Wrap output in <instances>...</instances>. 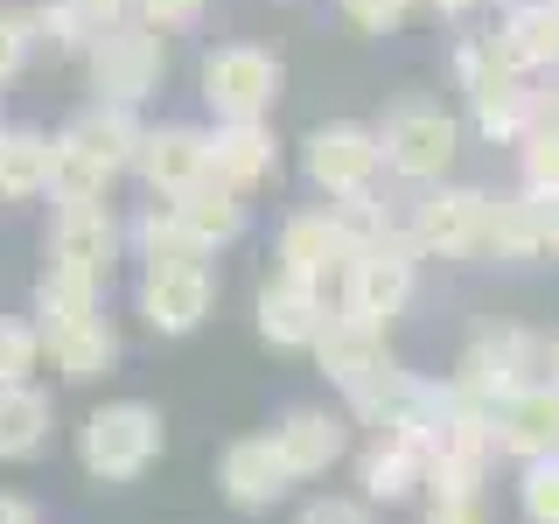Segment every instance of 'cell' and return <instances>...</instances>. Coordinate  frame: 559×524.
Segmentation results:
<instances>
[{
	"mask_svg": "<svg viewBox=\"0 0 559 524\" xmlns=\"http://www.w3.org/2000/svg\"><path fill=\"white\" fill-rule=\"evenodd\" d=\"M162 441H168V427L147 398H112V406H98L78 427V462L92 483H140L162 462Z\"/></svg>",
	"mask_w": 559,
	"mask_h": 524,
	"instance_id": "obj_1",
	"label": "cell"
},
{
	"mask_svg": "<svg viewBox=\"0 0 559 524\" xmlns=\"http://www.w3.org/2000/svg\"><path fill=\"white\" fill-rule=\"evenodd\" d=\"M336 294H343L336 308L364 314V322H378V329H392L399 314L413 308V294H419V252H413V238H406V231L364 238L357 252L343 259Z\"/></svg>",
	"mask_w": 559,
	"mask_h": 524,
	"instance_id": "obj_2",
	"label": "cell"
},
{
	"mask_svg": "<svg viewBox=\"0 0 559 524\" xmlns=\"http://www.w3.org/2000/svg\"><path fill=\"white\" fill-rule=\"evenodd\" d=\"M371 133H378L384 175H399V182H413V189L441 182L448 162H454V147H462V127H454L441 105H427V98H399Z\"/></svg>",
	"mask_w": 559,
	"mask_h": 524,
	"instance_id": "obj_3",
	"label": "cell"
},
{
	"mask_svg": "<svg viewBox=\"0 0 559 524\" xmlns=\"http://www.w3.org/2000/svg\"><path fill=\"white\" fill-rule=\"evenodd\" d=\"M84 63H92V92L105 105H140V98L162 92V78H168V43L147 22L127 14V22H112V28L92 35Z\"/></svg>",
	"mask_w": 559,
	"mask_h": 524,
	"instance_id": "obj_4",
	"label": "cell"
},
{
	"mask_svg": "<svg viewBox=\"0 0 559 524\" xmlns=\"http://www.w3.org/2000/svg\"><path fill=\"white\" fill-rule=\"evenodd\" d=\"M483 217L489 196L468 182H419L406 203V238L419 259H483Z\"/></svg>",
	"mask_w": 559,
	"mask_h": 524,
	"instance_id": "obj_5",
	"label": "cell"
},
{
	"mask_svg": "<svg viewBox=\"0 0 559 524\" xmlns=\"http://www.w3.org/2000/svg\"><path fill=\"white\" fill-rule=\"evenodd\" d=\"M280 84H287V70L259 43H224L203 57V105L217 112V127L224 119H266L280 105Z\"/></svg>",
	"mask_w": 559,
	"mask_h": 524,
	"instance_id": "obj_6",
	"label": "cell"
},
{
	"mask_svg": "<svg viewBox=\"0 0 559 524\" xmlns=\"http://www.w3.org/2000/svg\"><path fill=\"white\" fill-rule=\"evenodd\" d=\"M538 357H546V343H538L532 329H483V336L462 349V364H454V392L489 413L511 392H524V384H538Z\"/></svg>",
	"mask_w": 559,
	"mask_h": 524,
	"instance_id": "obj_7",
	"label": "cell"
},
{
	"mask_svg": "<svg viewBox=\"0 0 559 524\" xmlns=\"http://www.w3.org/2000/svg\"><path fill=\"white\" fill-rule=\"evenodd\" d=\"M301 168H308V182L322 189L329 203H343V196H364V189H378L384 154H378V133H371V127H357V119H336V127H314V133L301 140Z\"/></svg>",
	"mask_w": 559,
	"mask_h": 524,
	"instance_id": "obj_8",
	"label": "cell"
},
{
	"mask_svg": "<svg viewBox=\"0 0 559 524\" xmlns=\"http://www.w3.org/2000/svg\"><path fill=\"white\" fill-rule=\"evenodd\" d=\"M119 252H127V224L112 217V203H57V217H49V266L112 287Z\"/></svg>",
	"mask_w": 559,
	"mask_h": 524,
	"instance_id": "obj_9",
	"label": "cell"
},
{
	"mask_svg": "<svg viewBox=\"0 0 559 524\" xmlns=\"http://www.w3.org/2000/svg\"><path fill=\"white\" fill-rule=\"evenodd\" d=\"M133 308H140V322H147L154 336H189V329H203L210 308H217V273H210V259H189V266H147L140 273Z\"/></svg>",
	"mask_w": 559,
	"mask_h": 524,
	"instance_id": "obj_10",
	"label": "cell"
},
{
	"mask_svg": "<svg viewBox=\"0 0 559 524\" xmlns=\"http://www.w3.org/2000/svg\"><path fill=\"white\" fill-rule=\"evenodd\" d=\"M349 252H357V245H349L336 203H329V210H294V217L280 224V245H273L280 266L273 273H294V279H308V287H336V273H343Z\"/></svg>",
	"mask_w": 559,
	"mask_h": 524,
	"instance_id": "obj_11",
	"label": "cell"
},
{
	"mask_svg": "<svg viewBox=\"0 0 559 524\" xmlns=\"http://www.w3.org/2000/svg\"><path fill=\"white\" fill-rule=\"evenodd\" d=\"M133 175L154 189V196H182V189L210 182V133L203 127H140V147H133Z\"/></svg>",
	"mask_w": 559,
	"mask_h": 524,
	"instance_id": "obj_12",
	"label": "cell"
},
{
	"mask_svg": "<svg viewBox=\"0 0 559 524\" xmlns=\"http://www.w3.org/2000/svg\"><path fill=\"white\" fill-rule=\"evenodd\" d=\"M217 489H224V503H231V511H245V517L273 511V503L294 489L287 462H280V448H273V433H245V441L224 448V454H217Z\"/></svg>",
	"mask_w": 559,
	"mask_h": 524,
	"instance_id": "obj_13",
	"label": "cell"
},
{
	"mask_svg": "<svg viewBox=\"0 0 559 524\" xmlns=\"http://www.w3.org/2000/svg\"><path fill=\"white\" fill-rule=\"evenodd\" d=\"M489 448L511 454V462H538V454H559V392L546 378L511 392L503 406H489Z\"/></svg>",
	"mask_w": 559,
	"mask_h": 524,
	"instance_id": "obj_14",
	"label": "cell"
},
{
	"mask_svg": "<svg viewBox=\"0 0 559 524\" xmlns=\"http://www.w3.org/2000/svg\"><path fill=\"white\" fill-rule=\"evenodd\" d=\"M210 182L238 189V196L280 182V140H273L266 119H224L210 133Z\"/></svg>",
	"mask_w": 559,
	"mask_h": 524,
	"instance_id": "obj_15",
	"label": "cell"
},
{
	"mask_svg": "<svg viewBox=\"0 0 559 524\" xmlns=\"http://www.w3.org/2000/svg\"><path fill=\"white\" fill-rule=\"evenodd\" d=\"M63 154H78V162H92L98 175H127L133 168V147H140V105H84L78 119L57 133Z\"/></svg>",
	"mask_w": 559,
	"mask_h": 524,
	"instance_id": "obj_16",
	"label": "cell"
},
{
	"mask_svg": "<svg viewBox=\"0 0 559 524\" xmlns=\"http://www.w3.org/2000/svg\"><path fill=\"white\" fill-rule=\"evenodd\" d=\"M322 314H329V287H308V279H294V273H273L252 301V322L273 349H308L314 329H322Z\"/></svg>",
	"mask_w": 559,
	"mask_h": 524,
	"instance_id": "obj_17",
	"label": "cell"
},
{
	"mask_svg": "<svg viewBox=\"0 0 559 524\" xmlns=\"http://www.w3.org/2000/svg\"><path fill=\"white\" fill-rule=\"evenodd\" d=\"M273 448H280V462H287L294 483H314V476H329V468L349 454V419L322 413V406H294L273 427Z\"/></svg>",
	"mask_w": 559,
	"mask_h": 524,
	"instance_id": "obj_18",
	"label": "cell"
},
{
	"mask_svg": "<svg viewBox=\"0 0 559 524\" xmlns=\"http://www.w3.org/2000/svg\"><path fill=\"white\" fill-rule=\"evenodd\" d=\"M511 78H552L559 70V8L552 0H518L503 8V28L489 35Z\"/></svg>",
	"mask_w": 559,
	"mask_h": 524,
	"instance_id": "obj_19",
	"label": "cell"
},
{
	"mask_svg": "<svg viewBox=\"0 0 559 524\" xmlns=\"http://www.w3.org/2000/svg\"><path fill=\"white\" fill-rule=\"evenodd\" d=\"M308 349H314V364H322V378L336 384V392H343L357 371H371L378 357H392V349H384V329L364 322V314H349V308H329Z\"/></svg>",
	"mask_w": 559,
	"mask_h": 524,
	"instance_id": "obj_20",
	"label": "cell"
},
{
	"mask_svg": "<svg viewBox=\"0 0 559 524\" xmlns=\"http://www.w3.org/2000/svg\"><path fill=\"white\" fill-rule=\"evenodd\" d=\"M119 329L105 322V314H84V322H70V329H49L43 336V357L57 364V371L70 384H98V378H112L119 371Z\"/></svg>",
	"mask_w": 559,
	"mask_h": 524,
	"instance_id": "obj_21",
	"label": "cell"
},
{
	"mask_svg": "<svg viewBox=\"0 0 559 524\" xmlns=\"http://www.w3.org/2000/svg\"><path fill=\"white\" fill-rule=\"evenodd\" d=\"M413 371L399 357H378L371 371H357L343 384V398H349V419H357V427H371V433H392L399 419H406V406H413Z\"/></svg>",
	"mask_w": 559,
	"mask_h": 524,
	"instance_id": "obj_22",
	"label": "cell"
},
{
	"mask_svg": "<svg viewBox=\"0 0 559 524\" xmlns=\"http://www.w3.org/2000/svg\"><path fill=\"white\" fill-rule=\"evenodd\" d=\"M57 433V406L43 384H0V462H35Z\"/></svg>",
	"mask_w": 559,
	"mask_h": 524,
	"instance_id": "obj_23",
	"label": "cell"
},
{
	"mask_svg": "<svg viewBox=\"0 0 559 524\" xmlns=\"http://www.w3.org/2000/svg\"><path fill=\"white\" fill-rule=\"evenodd\" d=\"M468 119H476L483 140L518 147V140L538 127V84H532V78H497V84H483V92H468Z\"/></svg>",
	"mask_w": 559,
	"mask_h": 524,
	"instance_id": "obj_24",
	"label": "cell"
},
{
	"mask_svg": "<svg viewBox=\"0 0 559 524\" xmlns=\"http://www.w3.org/2000/svg\"><path fill=\"white\" fill-rule=\"evenodd\" d=\"M175 217H182V231L203 245V252H217V245H238L245 238V196L224 182H197L182 189V196H162Z\"/></svg>",
	"mask_w": 559,
	"mask_h": 524,
	"instance_id": "obj_25",
	"label": "cell"
},
{
	"mask_svg": "<svg viewBox=\"0 0 559 524\" xmlns=\"http://www.w3.org/2000/svg\"><path fill=\"white\" fill-rule=\"evenodd\" d=\"M483 259H503V266L546 259V238H538V196H532V189L489 196V217H483Z\"/></svg>",
	"mask_w": 559,
	"mask_h": 524,
	"instance_id": "obj_26",
	"label": "cell"
},
{
	"mask_svg": "<svg viewBox=\"0 0 559 524\" xmlns=\"http://www.w3.org/2000/svg\"><path fill=\"white\" fill-rule=\"evenodd\" d=\"M357 489H364V503H406L419 489V448H406L399 433H378L357 454Z\"/></svg>",
	"mask_w": 559,
	"mask_h": 524,
	"instance_id": "obj_27",
	"label": "cell"
},
{
	"mask_svg": "<svg viewBox=\"0 0 559 524\" xmlns=\"http://www.w3.org/2000/svg\"><path fill=\"white\" fill-rule=\"evenodd\" d=\"M35 196H49V133L0 127V203H35Z\"/></svg>",
	"mask_w": 559,
	"mask_h": 524,
	"instance_id": "obj_28",
	"label": "cell"
},
{
	"mask_svg": "<svg viewBox=\"0 0 559 524\" xmlns=\"http://www.w3.org/2000/svg\"><path fill=\"white\" fill-rule=\"evenodd\" d=\"M105 308V287L84 273H63V266H43V279H35V336H49V329H70L84 322V314Z\"/></svg>",
	"mask_w": 559,
	"mask_h": 524,
	"instance_id": "obj_29",
	"label": "cell"
},
{
	"mask_svg": "<svg viewBox=\"0 0 559 524\" xmlns=\"http://www.w3.org/2000/svg\"><path fill=\"white\" fill-rule=\"evenodd\" d=\"M127 245L147 259V266H189V259H210L203 245L182 231V217H175L168 203H147V210H140V217L127 224Z\"/></svg>",
	"mask_w": 559,
	"mask_h": 524,
	"instance_id": "obj_30",
	"label": "cell"
},
{
	"mask_svg": "<svg viewBox=\"0 0 559 524\" xmlns=\"http://www.w3.org/2000/svg\"><path fill=\"white\" fill-rule=\"evenodd\" d=\"M28 35H35V49H49V57H84L98 22L78 8V0H43V8L28 14Z\"/></svg>",
	"mask_w": 559,
	"mask_h": 524,
	"instance_id": "obj_31",
	"label": "cell"
},
{
	"mask_svg": "<svg viewBox=\"0 0 559 524\" xmlns=\"http://www.w3.org/2000/svg\"><path fill=\"white\" fill-rule=\"evenodd\" d=\"M518 511H524V524H559V454H538V462H524Z\"/></svg>",
	"mask_w": 559,
	"mask_h": 524,
	"instance_id": "obj_32",
	"label": "cell"
},
{
	"mask_svg": "<svg viewBox=\"0 0 559 524\" xmlns=\"http://www.w3.org/2000/svg\"><path fill=\"white\" fill-rule=\"evenodd\" d=\"M35 371H43V336H35V322L0 314V384H28Z\"/></svg>",
	"mask_w": 559,
	"mask_h": 524,
	"instance_id": "obj_33",
	"label": "cell"
},
{
	"mask_svg": "<svg viewBox=\"0 0 559 524\" xmlns=\"http://www.w3.org/2000/svg\"><path fill=\"white\" fill-rule=\"evenodd\" d=\"M518 175L532 196H546V189H559V127H532L518 140Z\"/></svg>",
	"mask_w": 559,
	"mask_h": 524,
	"instance_id": "obj_34",
	"label": "cell"
},
{
	"mask_svg": "<svg viewBox=\"0 0 559 524\" xmlns=\"http://www.w3.org/2000/svg\"><path fill=\"white\" fill-rule=\"evenodd\" d=\"M454 78H462V92H483V84L511 78V70H503V57H497L489 35H462V43H454Z\"/></svg>",
	"mask_w": 559,
	"mask_h": 524,
	"instance_id": "obj_35",
	"label": "cell"
},
{
	"mask_svg": "<svg viewBox=\"0 0 559 524\" xmlns=\"http://www.w3.org/2000/svg\"><path fill=\"white\" fill-rule=\"evenodd\" d=\"M413 8L419 0H343V22L357 35H392V28L413 22Z\"/></svg>",
	"mask_w": 559,
	"mask_h": 524,
	"instance_id": "obj_36",
	"label": "cell"
},
{
	"mask_svg": "<svg viewBox=\"0 0 559 524\" xmlns=\"http://www.w3.org/2000/svg\"><path fill=\"white\" fill-rule=\"evenodd\" d=\"M203 8L210 0H133V22H147L154 35H182L203 22Z\"/></svg>",
	"mask_w": 559,
	"mask_h": 524,
	"instance_id": "obj_37",
	"label": "cell"
},
{
	"mask_svg": "<svg viewBox=\"0 0 559 524\" xmlns=\"http://www.w3.org/2000/svg\"><path fill=\"white\" fill-rule=\"evenodd\" d=\"M35 57V35H28V14H0V84H14Z\"/></svg>",
	"mask_w": 559,
	"mask_h": 524,
	"instance_id": "obj_38",
	"label": "cell"
},
{
	"mask_svg": "<svg viewBox=\"0 0 559 524\" xmlns=\"http://www.w3.org/2000/svg\"><path fill=\"white\" fill-rule=\"evenodd\" d=\"M294 524H371V503L364 497H314Z\"/></svg>",
	"mask_w": 559,
	"mask_h": 524,
	"instance_id": "obj_39",
	"label": "cell"
},
{
	"mask_svg": "<svg viewBox=\"0 0 559 524\" xmlns=\"http://www.w3.org/2000/svg\"><path fill=\"white\" fill-rule=\"evenodd\" d=\"M419 524H483V497H427Z\"/></svg>",
	"mask_w": 559,
	"mask_h": 524,
	"instance_id": "obj_40",
	"label": "cell"
},
{
	"mask_svg": "<svg viewBox=\"0 0 559 524\" xmlns=\"http://www.w3.org/2000/svg\"><path fill=\"white\" fill-rule=\"evenodd\" d=\"M538 238H546V252L559 259V189H546V196H538Z\"/></svg>",
	"mask_w": 559,
	"mask_h": 524,
	"instance_id": "obj_41",
	"label": "cell"
},
{
	"mask_svg": "<svg viewBox=\"0 0 559 524\" xmlns=\"http://www.w3.org/2000/svg\"><path fill=\"white\" fill-rule=\"evenodd\" d=\"M78 8L92 14L98 28H112V22H127V14H133V0H78Z\"/></svg>",
	"mask_w": 559,
	"mask_h": 524,
	"instance_id": "obj_42",
	"label": "cell"
},
{
	"mask_svg": "<svg viewBox=\"0 0 559 524\" xmlns=\"http://www.w3.org/2000/svg\"><path fill=\"white\" fill-rule=\"evenodd\" d=\"M0 524H43V511L28 497H0Z\"/></svg>",
	"mask_w": 559,
	"mask_h": 524,
	"instance_id": "obj_43",
	"label": "cell"
},
{
	"mask_svg": "<svg viewBox=\"0 0 559 524\" xmlns=\"http://www.w3.org/2000/svg\"><path fill=\"white\" fill-rule=\"evenodd\" d=\"M538 378H546V384H552V392H559V336L546 343V357H538Z\"/></svg>",
	"mask_w": 559,
	"mask_h": 524,
	"instance_id": "obj_44",
	"label": "cell"
},
{
	"mask_svg": "<svg viewBox=\"0 0 559 524\" xmlns=\"http://www.w3.org/2000/svg\"><path fill=\"white\" fill-rule=\"evenodd\" d=\"M427 8H433V14H448V22H462V14L476 8V0H427Z\"/></svg>",
	"mask_w": 559,
	"mask_h": 524,
	"instance_id": "obj_45",
	"label": "cell"
},
{
	"mask_svg": "<svg viewBox=\"0 0 559 524\" xmlns=\"http://www.w3.org/2000/svg\"><path fill=\"white\" fill-rule=\"evenodd\" d=\"M503 8H518V0H503Z\"/></svg>",
	"mask_w": 559,
	"mask_h": 524,
	"instance_id": "obj_46",
	"label": "cell"
},
{
	"mask_svg": "<svg viewBox=\"0 0 559 524\" xmlns=\"http://www.w3.org/2000/svg\"><path fill=\"white\" fill-rule=\"evenodd\" d=\"M552 8H559V0H552Z\"/></svg>",
	"mask_w": 559,
	"mask_h": 524,
	"instance_id": "obj_47",
	"label": "cell"
}]
</instances>
